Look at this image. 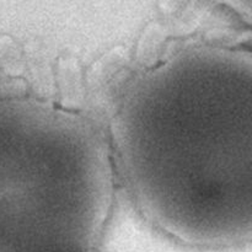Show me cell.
Masks as SVG:
<instances>
[{
  "label": "cell",
  "instance_id": "6da1fadb",
  "mask_svg": "<svg viewBox=\"0 0 252 252\" xmlns=\"http://www.w3.org/2000/svg\"><path fill=\"white\" fill-rule=\"evenodd\" d=\"M252 56L189 44L135 76L111 139L142 216L175 240L223 249L252 235Z\"/></svg>",
  "mask_w": 252,
  "mask_h": 252
},
{
  "label": "cell",
  "instance_id": "7a4b0ae2",
  "mask_svg": "<svg viewBox=\"0 0 252 252\" xmlns=\"http://www.w3.org/2000/svg\"><path fill=\"white\" fill-rule=\"evenodd\" d=\"M113 197L110 147L91 121L0 98V252H94Z\"/></svg>",
  "mask_w": 252,
  "mask_h": 252
}]
</instances>
